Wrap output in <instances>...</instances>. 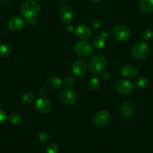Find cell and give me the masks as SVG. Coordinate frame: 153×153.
Instances as JSON below:
<instances>
[{
	"instance_id": "cell-1",
	"label": "cell",
	"mask_w": 153,
	"mask_h": 153,
	"mask_svg": "<svg viewBox=\"0 0 153 153\" xmlns=\"http://www.w3.org/2000/svg\"><path fill=\"white\" fill-rule=\"evenodd\" d=\"M40 7L38 3L33 0H28L22 4L20 7V13L27 19H31L38 14L40 11Z\"/></svg>"
},
{
	"instance_id": "cell-16",
	"label": "cell",
	"mask_w": 153,
	"mask_h": 153,
	"mask_svg": "<svg viewBox=\"0 0 153 153\" xmlns=\"http://www.w3.org/2000/svg\"><path fill=\"white\" fill-rule=\"evenodd\" d=\"M46 83L50 88L53 89H59L62 87L63 82L59 77L56 76H50L46 79Z\"/></svg>"
},
{
	"instance_id": "cell-3",
	"label": "cell",
	"mask_w": 153,
	"mask_h": 153,
	"mask_svg": "<svg viewBox=\"0 0 153 153\" xmlns=\"http://www.w3.org/2000/svg\"><path fill=\"white\" fill-rule=\"evenodd\" d=\"M149 46L143 41H139L135 43L131 49V55L135 59L142 60L146 58L149 54Z\"/></svg>"
},
{
	"instance_id": "cell-26",
	"label": "cell",
	"mask_w": 153,
	"mask_h": 153,
	"mask_svg": "<svg viewBox=\"0 0 153 153\" xmlns=\"http://www.w3.org/2000/svg\"><path fill=\"white\" fill-rule=\"evenodd\" d=\"M141 37H142V38L145 40H150V39L153 37L152 31L150 29L145 30V31L142 33V36H141Z\"/></svg>"
},
{
	"instance_id": "cell-13",
	"label": "cell",
	"mask_w": 153,
	"mask_h": 153,
	"mask_svg": "<svg viewBox=\"0 0 153 153\" xmlns=\"http://www.w3.org/2000/svg\"><path fill=\"white\" fill-rule=\"evenodd\" d=\"M75 34L78 38L81 39V40H87V39L90 38L92 34V29L85 24H81L79 25L76 28L75 30Z\"/></svg>"
},
{
	"instance_id": "cell-18",
	"label": "cell",
	"mask_w": 153,
	"mask_h": 153,
	"mask_svg": "<svg viewBox=\"0 0 153 153\" xmlns=\"http://www.w3.org/2000/svg\"><path fill=\"white\" fill-rule=\"evenodd\" d=\"M139 7L143 12L151 13L153 11V0H139Z\"/></svg>"
},
{
	"instance_id": "cell-11",
	"label": "cell",
	"mask_w": 153,
	"mask_h": 153,
	"mask_svg": "<svg viewBox=\"0 0 153 153\" xmlns=\"http://www.w3.org/2000/svg\"><path fill=\"white\" fill-rule=\"evenodd\" d=\"M58 16L61 20L64 23H68L73 19V9L68 4H64L60 7L58 10Z\"/></svg>"
},
{
	"instance_id": "cell-10",
	"label": "cell",
	"mask_w": 153,
	"mask_h": 153,
	"mask_svg": "<svg viewBox=\"0 0 153 153\" xmlns=\"http://www.w3.org/2000/svg\"><path fill=\"white\" fill-rule=\"evenodd\" d=\"M35 107L39 113L42 114H47L48 113L50 112L52 105L48 99L40 97V98L38 99V100L36 101Z\"/></svg>"
},
{
	"instance_id": "cell-15",
	"label": "cell",
	"mask_w": 153,
	"mask_h": 153,
	"mask_svg": "<svg viewBox=\"0 0 153 153\" xmlns=\"http://www.w3.org/2000/svg\"><path fill=\"white\" fill-rule=\"evenodd\" d=\"M134 110L133 105L131 104L130 102L128 101V100L123 102L121 105V113L124 117L127 118V119L131 117L134 114Z\"/></svg>"
},
{
	"instance_id": "cell-5",
	"label": "cell",
	"mask_w": 153,
	"mask_h": 153,
	"mask_svg": "<svg viewBox=\"0 0 153 153\" xmlns=\"http://www.w3.org/2000/svg\"><path fill=\"white\" fill-rule=\"evenodd\" d=\"M74 50L75 53L80 57L87 58L92 54L93 47L91 43L88 42L81 40V41H77L75 43L74 46Z\"/></svg>"
},
{
	"instance_id": "cell-2",
	"label": "cell",
	"mask_w": 153,
	"mask_h": 153,
	"mask_svg": "<svg viewBox=\"0 0 153 153\" xmlns=\"http://www.w3.org/2000/svg\"><path fill=\"white\" fill-rule=\"evenodd\" d=\"M106 65V60L105 57L102 55H97L90 60L88 63V69L91 73L98 75L105 70Z\"/></svg>"
},
{
	"instance_id": "cell-30",
	"label": "cell",
	"mask_w": 153,
	"mask_h": 153,
	"mask_svg": "<svg viewBox=\"0 0 153 153\" xmlns=\"http://www.w3.org/2000/svg\"><path fill=\"white\" fill-rule=\"evenodd\" d=\"M38 93L40 95L45 96L46 95V94H47V90H46V88H45L44 87H42V88H40V89H39Z\"/></svg>"
},
{
	"instance_id": "cell-27",
	"label": "cell",
	"mask_w": 153,
	"mask_h": 153,
	"mask_svg": "<svg viewBox=\"0 0 153 153\" xmlns=\"http://www.w3.org/2000/svg\"><path fill=\"white\" fill-rule=\"evenodd\" d=\"M7 120L8 116L6 114L5 111L0 108V125H2V124L5 123Z\"/></svg>"
},
{
	"instance_id": "cell-6",
	"label": "cell",
	"mask_w": 153,
	"mask_h": 153,
	"mask_svg": "<svg viewBox=\"0 0 153 153\" xmlns=\"http://www.w3.org/2000/svg\"><path fill=\"white\" fill-rule=\"evenodd\" d=\"M112 35L117 41L124 42L130 38L131 31L130 28L126 25H119L115 27L112 31Z\"/></svg>"
},
{
	"instance_id": "cell-22",
	"label": "cell",
	"mask_w": 153,
	"mask_h": 153,
	"mask_svg": "<svg viewBox=\"0 0 153 153\" xmlns=\"http://www.w3.org/2000/svg\"><path fill=\"white\" fill-rule=\"evenodd\" d=\"M8 121L10 123L15 125V124H17L20 122L21 117L17 113H11L8 117Z\"/></svg>"
},
{
	"instance_id": "cell-28",
	"label": "cell",
	"mask_w": 153,
	"mask_h": 153,
	"mask_svg": "<svg viewBox=\"0 0 153 153\" xmlns=\"http://www.w3.org/2000/svg\"><path fill=\"white\" fill-rule=\"evenodd\" d=\"M65 84L69 87L72 86L74 84V79L72 76H68L65 79Z\"/></svg>"
},
{
	"instance_id": "cell-4",
	"label": "cell",
	"mask_w": 153,
	"mask_h": 153,
	"mask_svg": "<svg viewBox=\"0 0 153 153\" xmlns=\"http://www.w3.org/2000/svg\"><path fill=\"white\" fill-rule=\"evenodd\" d=\"M112 116L106 110H100L96 112L92 117V123L98 127H104L111 122Z\"/></svg>"
},
{
	"instance_id": "cell-19",
	"label": "cell",
	"mask_w": 153,
	"mask_h": 153,
	"mask_svg": "<svg viewBox=\"0 0 153 153\" xmlns=\"http://www.w3.org/2000/svg\"><path fill=\"white\" fill-rule=\"evenodd\" d=\"M12 46L8 43L0 45V58H4L12 52Z\"/></svg>"
},
{
	"instance_id": "cell-29",
	"label": "cell",
	"mask_w": 153,
	"mask_h": 153,
	"mask_svg": "<svg viewBox=\"0 0 153 153\" xmlns=\"http://www.w3.org/2000/svg\"><path fill=\"white\" fill-rule=\"evenodd\" d=\"M101 78L104 81L109 80V79H110V73H108V72H106V71H104H104L101 73Z\"/></svg>"
},
{
	"instance_id": "cell-9",
	"label": "cell",
	"mask_w": 153,
	"mask_h": 153,
	"mask_svg": "<svg viewBox=\"0 0 153 153\" xmlns=\"http://www.w3.org/2000/svg\"><path fill=\"white\" fill-rule=\"evenodd\" d=\"M74 75L79 78L83 77L87 71V64L83 60H76L73 63L71 67Z\"/></svg>"
},
{
	"instance_id": "cell-12",
	"label": "cell",
	"mask_w": 153,
	"mask_h": 153,
	"mask_svg": "<svg viewBox=\"0 0 153 153\" xmlns=\"http://www.w3.org/2000/svg\"><path fill=\"white\" fill-rule=\"evenodd\" d=\"M25 25V20L19 16H14L10 18L8 23L9 30L12 31H19L23 28Z\"/></svg>"
},
{
	"instance_id": "cell-7",
	"label": "cell",
	"mask_w": 153,
	"mask_h": 153,
	"mask_svg": "<svg viewBox=\"0 0 153 153\" xmlns=\"http://www.w3.org/2000/svg\"><path fill=\"white\" fill-rule=\"evenodd\" d=\"M116 91L123 95L131 94L134 90V85L131 82L126 79H118L114 85Z\"/></svg>"
},
{
	"instance_id": "cell-14",
	"label": "cell",
	"mask_w": 153,
	"mask_h": 153,
	"mask_svg": "<svg viewBox=\"0 0 153 153\" xmlns=\"http://www.w3.org/2000/svg\"><path fill=\"white\" fill-rule=\"evenodd\" d=\"M138 69L131 64H126L122 68L121 74L124 77L128 78V79H133L138 76Z\"/></svg>"
},
{
	"instance_id": "cell-17",
	"label": "cell",
	"mask_w": 153,
	"mask_h": 153,
	"mask_svg": "<svg viewBox=\"0 0 153 153\" xmlns=\"http://www.w3.org/2000/svg\"><path fill=\"white\" fill-rule=\"evenodd\" d=\"M106 37H107V34L105 32H102L93 40V45L96 49H101L104 46L106 45Z\"/></svg>"
},
{
	"instance_id": "cell-23",
	"label": "cell",
	"mask_w": 153,
	"mask_h": 153,
	"mask_svg": "<svg viewBox=\"0 0 153 153\" xmlns=\"http://www.w3.org/2000/svg\"><path fill=\"white\" fill-rule=\"evenodd\" d=\"M147 85H148V79L144 76L139 78L136 81V85L138 88H144Z\"/></svg>"
},
{
	"instance_id": "cell-24",
	"label": "cell",
	"mask_w": 153,
	"mask_h": 153,
	"mask_svg": "<svg viewBox=\"0 0 153 153\" xmlns=\"http://www.w3.org/2000/svg\"><path fill=\"white\" fill-rule=\"evenodd\" d=\"M49 140V135L46 132H41L38 136V141L39 143H45Z\"/></svg>"
},
{
	"instance_id": "cell-8",
	"label": "cell",
	"mask_w": 153,
	"mask_h": 153,
	"mask_svg": "<svg viewBox=\"0 0 153 153\" xmlns=\"http://www.w3.org/2000/svg\"><path fill=\"white\" fill-rule=\"evenodd\" d=\"M60 98L62 102L67 105H73L77 102L76 94L69 88H66L62 91Z\"/></svg>"
},
{
	"instance_id": "cell-31",
	"label": "cell",
	"mask_w": 153,
	"mask_h": 153,
	"mask_svg": "<svg viewBox=\"0 0 153 153\" xmlns=\"http://www.w3.org/2000/svg\"><path fill=\"white\" fill-rule=\"evenodd\" d=\"M91 1L94 3H99L100 1H101L102 0H91Z\"/></svg>"
},
{
	"instance_id": "cell-21",
	"label": "cell",
	"mask_w": 153,
	"mask_h": 153,
	"mask_svg": "<svg viewBox=\"0 0 153 153\" xmlns=\"http://www.w3.org/2000/svg\"><path fill=\"white\" fill-rule=\"evenodd\" d=\"M100 80L98 77H92L89 80L88 83V87L90 90L92 91H94V90H96L99 86H100Z\"/></svg>"
},
{
	"instance_id": "cell-25",
	"label": "cell",
	"mask_w": 153,
	"mask_h": 153,
	"mask_svg": "<svg viewBox=\"0 0 153 153\" xmlns=\"http://www.w3.org/2000/svg\"><path fill=\"white\" fill-rule=\"evenodd\" d=\"M46 153H57L58 151V146L56 143H52L49 144L46 147Z\"/></svg>"
},
{
	"instance_id": "cell-20",
	"label": "cell",
	"mask_w": 153,
	"mask_h": 153,
	"mask_svg": "<svg viewBox=\"0 0 153 153\" xmlns=\"http://www.w3.org/2000/svg\"><path fill=\"white\" fill-rule=\"evenodd\" d=\"M34 99H35V96H34V94L32 92L25 93V94L22 96V97H21V100H22V102L26 103V104H28V103H32L34 101Z\"/></svg>"
}]
</instances>
